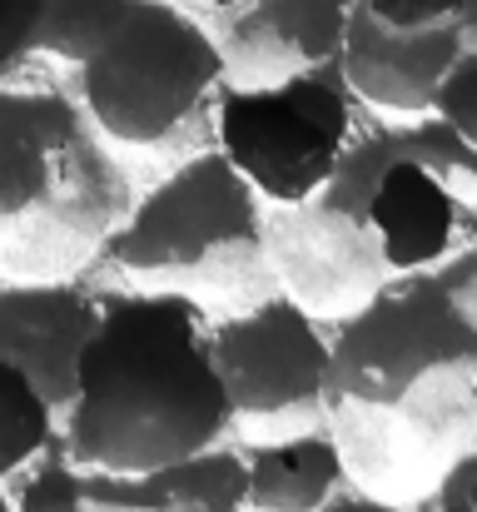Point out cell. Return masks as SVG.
Masks as SVG:
<instances>
[{"instance_id": "cell-22", "label": "cell", "mask_w": 477, "mask_h": 512, "mask_svg": "<svg viewBox=\"0 0 477 512\" xmlns=\"http://www.w3.org/2000/svg\"><path fill=\"white\" fill-rule=\"evenodd\" d=\"M473 249H477V209H473Z\"/></svg>"}, {"instance_id": "cell-11", "label": "cell", "mask_w": 477, "mask_h": 512, "mask_svg": "<svg viewBox=\"0 0 477 512\" xmlns=\"http://www.w3.org/2000/svg\"><path fill=\"white\" fill-rule=\"evenodd\" d=\"M199 20L224 55V75L234 85H264L338 65L348 0H234Z\"/></svg>"}, {"instance_id": "cell-14", "label": "cell", "mask_w": 477, "mask_h": 512, "mask_svg": "<svg viewBox=\"0 0 477 512\" xmlns=\"http://www.w3.org/2000/svg\"><path fill=\"white\" fill-rule=\"evenodd\" d=\"M85 483H90V468L55 433L30 463H20L0 483V493L10 512H85Z\"/></svg>"}, {"instance_id": "cell-20", "label": "cell", "mask_w": 477, "mask_h": 512, "mask_svg": "<svg viewBox=\"0 0 477 512\" xmlns=\"http://www.w3.org/2000/svg\"><path fill=\"white\" fill-rule=\"evenodd\" d=\"M318 512H408V503H398V498H383V493H368V488L348 483L328 508H318Z\"/></svg>"}, {"instance_id": "cell-15", "label": "cell", "mask_w": 477, "mask_h": 512, "mask_svg": "<svg viewBox=\"0 0 477 512\" xmlns=\"http://www.w3.org/2000/svg\"><path fill=\"white\" fill-rule=\"evenodd\" d=\"M60 433V413L25 368L0 358V483Z\"/></svg>"}, {"instance_id": "cell-1", "label": "cell", "mask_w": 477, "mask_h": 512, "mask_svg": "<svg viewBox=\"0 0 477 512\" xmlns=\"http://www.w3.org/2000/svg\"><path fill=\"white\" fill-rule=\"evenodd\" d=\"M477 249L373 289L328 329V428L358 488H433L477 448Z\"/></svg>"}, {"instance_id": "cell-9", "label": "cell", "mask_w": 477, "mask_h": 512, "mask_svg": "<svg viewBox=\"0 0 477 512\" xmlns=\"http://www.w3.org/2000/svg\"><path fill=\"white\" fill-rule=\"evenodd\" d=\"M477 50V0H348L338 70L388 120L433 115L448 75Z\"/></svg>"}, {"instance_id": "cell-8", "label": "cell", "mask_w": 477, "mask_h": 512, "mask_svg": "<svg viewBox=\"0 0 477 512\" xmlns=\"http://www.w3.org/2000/svg\"><path fill=\"white\" fill-rule=\"evenodd\" d=\"M214 368L224 378L234 428L328 423V329L284 284L209 324Z\"/></svg>"}, {"instance_id": "cell-7", "label": "cell", "mask_w": 477, "mask_h": 512, "mask_svg": "<svg viewBox=\"0 0 477 512\" xmlns=\"http://www.w3.org/2000/svg\"><path fill=\"white\" fill-rule=\"evenodd\" d=\"M358 125V100L338 65H318L289 80L234 85L214 95L209 140L229 155L264 204H299L333 174Z\"/></svg>"}, {"instance_id": "cell-19", "label": "cell", "mask_w": 477, "mask_h": 512, "mask_svg": "<svg viewBox=\"0 0 477 512\" xmlns=\"http://www.w3.org/2000/svg\"><path fill=\"white\" fill-rule=\"evenodd\" d=\"M428 512H477V448L453 458L428 488Z\"/></svg>"}, {"instance_id": "cell-17", "label": "cell", "mask_w": 477, "mask_h": 512, "mask_svg": "<svg viewBox=\"0 0 477 512\" xmlns=\"http://www.w3.org/2000/svg\"><path fill=\"white\" fill-rule=\"evenodd\" d=\"M45 0H0V80H20L35 65Z\"/></svg>"}, {"instance_id": "cell-13", "label": "cell", "mask_w": 477, "mask_h": 512, "mask_svg": "<svg viewBox=\"0 0 477 512\" xmlns=\"http://www.w3.org/2000/svg\"><path fill=\"white\" fill-rule=\"evenodd\" d=\"M85 512H244V453L219 443L150 473L90 468Z\"/></svg>"}, {"instance_id": "cell-5", "label": "cell", "mask_w": 477, "mask_h": 512, "mask_svg": "<svg viewBox=\"0 0 477 512\" xmlns=\"http://www.w3.org/2000/svg\"><path fill=\"white\" fill-rule=\"evenodd\" d=\"M95 269H110L125 284L249 304L279 289L269 264V204L209 140L135 189L130 209L105 234Z\"/></svg>"}, {"instance_id": "cell-3", "label": "cell", "mask_w": 477, "mask_h": 512, "mask_svg": "<svg viewBox=\"0 0 477 512\" xmlns=\"http://www.w3.org/2000/svg\"><path fill=\"white\" fill-rule=\"evenodd\" d=\"M209 304L179 289H100L60 438L85 468L150 473L229 443L234 408L209 348Z\"/></svg>"}, {"instance_id": "cell-18", "label": "cell", "mask_w": 477, "mask_h": 512, "mask_svg": "<svg viewBox=\"0 0 477 512\" xmlns=\"http://www.w3.org/2000/svg\"><path fill=\"white\" fill-rule=\"evenodd\" d=\"M433 110L477 150V50L448 75V85L438 90V105Z\"/></svg>"}, {"instance_id": "cell-12", "label": "cell", "mask_w": 477, "mask_h": 512, "mask_svg": "<svg viewBox=\"0 0 477 512\" xmlns=\"http://www.w3.org/2000/svg\"><path fill=\"white\" fill-rule=\"evenodd\" d=\"M244 453V512H318L348 483L343 443L328 423L239 443Z\"/></svg>"}, {"instance_id": "cell-23", "label": "cell", "mask_w": 477, "mask_h": 512, "mask_svg": "<svg viewBox=\"0 0 477 512\" xmlns=\"http://www.w3.org/2000/svg\"><path fill=\"white\" fill-rule=\"evenodd\" d=\"M0 512H10V503H5V493H0Z\"/></svg>"}, {"instance_id": "cell-21", "label": "cell", "mask_w": 477, "mask_h": 512, "mask_svg": "<svg viewBox=\"0 0 477 512\" xmlns=\"http://www.w3.org/2000/svg\"><path fill=\"white\" fill-rule=\"evenodd\" d=\"M179 5H189L194 15H214V10H229L234 0H179Z\"/></svg>"}, {"instance_id": "cell-2", "label": "cell", "mask_w": 477, "mask_h": 512, "mask_svg": "<svg viewBox=\"0 0 477 512\" xmlns=\"http://www.w3.org/2000/svg\"><path fill=\"white\" fill-rule=\"evenodd\" d=\"M477 150L433 110L353 125L333 174L299 204H269L274 279L318 319L358 309L388 279L438 269L473 244Z\"/></svg>"}, {"instance_id": "cell-4", "label": "cell", "mask_w": 477, "mask_h": 512, "mask_svg": "<svg viewBox=\"0 0 477 512\" xmlns=\"http://www.w3.org/2000/svg\"><path fill=\"white\" fill-rule=\"evenodd\" d=\"M130 199V165L70 85L0 80V279L90 274Z\"/></svg>"}, {"instance_id": "cell-10", "label": "cell", "mask_w": 477, "mask_h": 512, "mask_svg": "<svg viewBox=\"0 0 477 512\" xmlns=\"http://www.w3.org/2000/svg\"><path fill=\"white\" fill-rule=\"evenodd\" d=\"M100 319V284L90 274L0 279V358L25 368L30 383L60 413L75 388L80 348Z\"/></svg>"}, {"instance_id": "cell-16", "label": "cell", "mask_w": 477, "mask_h": 512, "mask_svg": "<svg viewBox=\"0 0 477 512\" xmlns=\"http://www.w3.org/2000/svg\"><path fill=\"white\" fill-rule=\"evenodd\" d=\"M115 10H120V0H45L35 65H60L70 75L90 55L100 30L115 20Z\"/></svg>"}, {"instance_id": "cell-6", "label": "cell", "mask_w": 477, "mask_h": 512, "mask_svg": "<svg viewBox=\"0 0 477 512\" xmlns=\"http://www.w3.org/2000/svg\"><path fill=\"white\" fill-rule=\"evenodd\" d=\"M224 55L209 25L179 0H120L70 90L115 150L189 155L209 145Z\"/></svg>"}]
</instances>
